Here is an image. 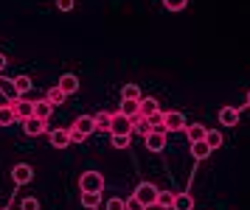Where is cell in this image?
<instances>
[{"label": "cell", "mask_w": 250, "mask_h": 210, "mask_svg": "<svg viewBox=\"0 0 250 210\" xmlns=\"http://www.w3.org/2000/svg\"><path fill=\"white\" fill-rule=\"evenodd\" d=\"M158 193H160V191L155 188V182H141L132 196H135L144 208H158Z\"/></svg>", "instance_id": "6da1fadb"}, {"label": "cell", "mask_w": 250, "mask_h": 210, "mask_svg": "<svg viewBox=\"0 0 250 210\" xmlns=\"http://www.w3.org/2000/svg\"><path fill=\"white\" fill-rule=\"evenodd\" d=\"M79 191L82 193H102L104 191V177L99 171H84L79 177Z\"/></svg>", "instance_id": "7a4b0ae2"}, {"label": "cell", "mask_w": 250, "mask_h": 210, "mask_svg": "<svg viewBox=\"0 0 250 210\" xmlns=\"http://www.w3.org/2000/svg\"><path fill=\"white\" fill-rule=\"evenodd\" d=\"M160 129L163 132H186V118H183V112L171 110V112H163V118H160Z\"/></svg>", "instance_id": "3957f363"}, {"label": "cell", "mask_w": 250, "mask_h": 210, "mask_svg": "<svg viewBox=\"0 0 250 210\" xmlns=\"http://www.w3.org/2000/svg\"><path fill=\"white\" fill-rule=\"evenodd\" d=\"M9 107H12L14 118H17V121H20V123H23V121H28V118H34V101L17 98V101H12Z\"/></svg>", "instance_id": "277c9868"}, {"label": "cell", "mask_w": 250, "mask_h": 210, "mask_svg": "<svg viewBox=\"0 0 250 210\" xmlns=\"http://www.w3.org/2000/svg\"><path fill=\"white\" fill-rule=\"evenodd\" d=\"M110 134H132V118H126V115H121V112H113Z\"/></svg>", "instance_id": "5b68a950"}, {"label": "cell", "mask_w": 250, "mask_h": 210, "mask_svg": "<svg viewBox=\"0 0 250 210\" xmlns=\"http://www.w3.org/2000/svg\"><path fill=\"white\" fill-rule=\"evenodd\" d=\"M144 143H146L149 152H155V154H158V152H163V149H166V132L158 126V129H152V132L144 137Z\"/></svg>", "instance_id": "8992f818"}, {"label": "cell", "mask_w": 250, "mask_h": 210, "mask_svg": "<svg viewBox=\"0 0 250 210\" xmlns=\"http://www.w3.org/2000/svg\"><path fill=\"white\" fill-rule=\"evenodd\" d=\"M12 179H14V185H28L34 179V168L28 166V163H17L12 168Z\"/></svg>", "instance_id": "52a82bcc"}, {"label": "cell", "mask_w": 250, "mask_h": 210, "mask_svg": "<svg viewBox=\"0 0 250 210\" xmlns=\"http://www.w3.org/2000/svg\"><path fill=\"white\" fill-rule=\"evenodd\" d=\"M57 87L65 93V95H73L76 90H79V76H73V73H62L57 81Z\"/></svg>", "instance_id": "ba28073f"}, {"label": "cell", "mask_w": 250, "mask_h": 210, "mask_svg": "<svg viewBox=\"0 0 250 210\" xmlns=\"http://www.w3.org/2000/svg\"><path fill=\"white\" fill-rule=\"evenodd\" d=\"M138 115H141V118H155V115H160L158 98H141V104H138Z\"/></svg>", "instance_id": "9c48e42d"}, {"label": "cell", "mask_w": 250, "mask_h": 210, "mask_svg": "<svg viewBox=\"0 0 250 210\" xmlns=\"http://www.w3.org/2000/svg\"><path fill=\"white\" fill-rule=\"evenodd\" d=\"M219 123H222L225 129H233L239 123V107H222V110H219Z\"/></svg>", "instance_id": "30bf717a"}, {"label": "cell", "mask_w": 250, "mask_h": 210, "mask_svg": "<svg viewBox=\"0 0 250 210\" xmlns=\"http://www.w3.org/2000/svg\"><path fill=\"white\" fill-rule=\"evenodd\" d=\"M23 129L28 137H37V134L48 132V121H40V118H28V121H23Z\"/></svg>", "instance_id": "8fae6325"}, {"label": "cell", "mask_w": 250, "mask_h": 210, "mask_svg": "<svg viewBox=\"0 0 250 210\" xmlns=\"http://www.w3.org/2000/svg\"><path fill=\"white\" fill-rule=\"evenodd\" d=\"M48 140H51L54 149H68L70 146V134H68V129H51Z\"/></svg>", "instance_id": "7c38bea8"}, {"label": "cell", "mask_w": 250, "mask_h": 210, "mask_svg": "<svg viewBox=\"0 0 250 210\" xmlns=\"http://www.w3.org/2000/svg\"><path fill=\"white\" fill-rule=\"evenodd\" d=\"M110 121H113V112H107V110L96 112V115H93V123H96V132H107V134H110Z\"/></svg>", "instance_id": "4fadbf2b"}, {"label": "cell", "mask_w": 250, "mask_h": 210, "mask_svg": "<svg viewBox=\"0 0 250 210\" xmlns=\"http://www.w3.org/2000/svg\"><path fill=\"white\" fill-rule=\"evenodd\" d=\"M0 93L9 98V104L20 98V93H17V87H14V78H6V76H0Z\"/></svg>", "instance_id": "5bb4252c"}, {"label": "cell", "mask_w": 250, "mask_h": 210, "mask_svg": "<svg viewBox=\"0 0 250 210\" xmlns=\"http://www.w3.org/2000/svg\"><path fill=\"white\" fill-rule=\"evenodd\" d=\"M141 84H124L121 87V101H135V104H141Z\"/></svg>", "instance_id": "9a60e30c"}, {"label": "cell", "mask_w": 250, "mask_h": 210, "mask_svg": "<svg viewBox=\"0 0 250 210\" xmlns=\"http://www.w3.org/2000/svg\"><path fill=\"white\" fill-rule=\"evenodd\" d=\"M73 129H79L82 134H90V132H96V123H93V115H79V118L73 121Z\"/></svg>", "instance_id": "2e32d148"}, {"label": "cell", "mask_w": 250, "mask_h": 210, "mask_svg": "<svg viewBox=\"0 0 250 210\" xmlns=\"http://www.w3.org/2000/svg\"><path fill=\"white\" fill-rule=\"evenodd\" d=\"M205 129L203 123H191V126H186V137L191 140V143H200V140H205Z\"/></svg>", "instance_id": "e0dca14e"}, {"label": "cell", "mask_w": 250, "mask_h": 210, "mask_svg": "<svg viewBox=\"0 0 250 210\" xmlns=\"http://www.w3.org/2000/svg\"><path fill=\"white\" fill-rule=\"evenodd\" d=\"M205 143H208V149H211V152H216L219 146L225 143V137H222V129H208V132H205Z\"/></svg>", "instance_id": "ac0fdd59"}, {"label": "cell", "mask_w": 250, "mask_h": 210, "mask_svg": "<svg viewBox=\"0 0 250 210\" xmlns=\"http://www.w3.org/2000/svg\"><path fill=\"white\" fill-rule=\"evenodd\" d=\"M152 129H155V126L149 123V118H141V115H138V118H132V132H138L141 137H146Z\"/></svg>", "instance_id": "d6986e66"}, {"label": "cell", "mask_w": 250, "mask_h": 210, "mask_svg": "<svg viewBox=\"0 0 250 210\" xmlns=\"http://www.w3.org/2000/svg\"><path fill=\"white\" fill-rule=\"evenodd\" d=\"M51 112H54V104H48V101H37L34 104V118H40V121H48Z\"/></svg>", "instance_id": "ffe728a7"}, {"label": "cell", "mask_w": 250, "mask_h": 210, "mask_svg": "<svg viewBox=\"0 0 250 210\" xmlns=\"http://www.w3.org/2000/svg\"><path fill=\"white\" fill-rule=\"evenodd\" d=\"M171 210H194V196L191 193H177V196H174V208Z\"/></svg>", "instance_id": "44dd1931"}, {"label": "cell", "mask_w": 250, "mask_h": 210, "mask_svg": "<svg viewBox=\"0 0 250 210\" xmlns=\"http://www.w3.org/2000/svg\"><path fill=\"white\" fill-rule=\"evenodd\" d=\"M191 157H194V160H208V157H211V149H208V143H205V140H200V143H191Z\"/></svg>", "instance_id": "7402d4cb"}, {"label": "cell", "mask_w": 250, "mask_h": 210, "mask_svg": "<svg viewBox=\"0 0 250 210\" xmlns=\"http://www.w3.org/2000/svg\"><path fill=\"white\" fill-rule=\"evenodd\" d=\"M65 98H68V95H65V93H62V90L57 87V84H54V87H51V90L45 93V101H48V104H54V107L65 104Z\"/></svg>", "instance_id": "603a6c76"}, {"label": "cell", "mask_w": 250, "mask_h": 210, "mask_svg": "<svg viewBox=\"0 0 250 210\" xmlns=\"http://www.w3.org/2000/svg\"><path fill=\"white\" fill-rule=\"evenodd\" d=\"M14 87H17V93H20V98H23L25 93L34 87V84H31V76H25V73H23V76H17V78H14Z\"/></svg>", "instance_id": "cb8c5ba5"}, {"label": "cell", "mask_w": 250, "mask_h": 210, "mask_svg": "<svg viewBox=\"0 0 250 210\" xmlns=\"http://www.w3.org/2000/svg\"><path fill=\"white\" fill-rule=\"evenodd\" d=\"M82 205L87 210H96L102 205V193H82Z\"/></svg>", "instance_id": "d4e9b609"}, {"label": "cell", "mask_w": 250, "mask_h": 210, "mask_svg": "<svg viewBox=\"0 0 250 210\" xmlns=\"http://www.w3.org/2000/svg\"><path fill=\"white\" fill-rule=\"evenodd\" d=\"M174 196H177V193H171V191H160L158 193V208H174Z\"/></svg>", "instance_id": "484cf974"}, {"label": "cell", "mask_w": 250, "mask_h": 210, "mask_svg": "<svg viewBox=\"0 0 250 210\" xmlns=\"http://www.w3.org/2000/svg\"><path fill=\"white\" fill-rule=\"evenodd\" d=\"M14 121H17V118H14L12 107H9V104H6V107H0V126H3V129H6V126H12Z\"/></svg>", "instance_id": "4316f807"}, {"label": "cell", "mask_w": 250, "mask_h": 210, "mask_svg": "<svg viewBox=\"0 0 250 210\" xmlns=\"http://www.w3.org/2000/svg\"><path fill=\"white\" fill-rule=\"evenodd\" d=\"M110 143H113L115 149H129L132 137H129V134H110Z\"/></svg>", "instance_id": "83f0119b"}, {"label": "cell", "mask_w": 250, "mask_h": 210, "mask_svg": "<svg viewBox=\"0 0 250 210\" xmlns=\"http://www.w3.org/2000/svg\"><path fill=\"white\" fill-rule=\"evenodd\" d=\"M121 115H126V118H138V104L135 101H121Z\"/></svg>", "instance_id": "f1b7e54d"}, {"label": "cell", "mask_w": 250, "mask_h": 210, "mask_svg": "<svg viewBox=\"0 0 250 210\" xmlns=\"http://www.w3.org/2000/svg\"><path fill=\"white\" fill-rule=\"evenodd\" d=\"M163 6L169 11H183L186 6H188V0H163Z\"/></svg>", "instance_id": "f546056e"}, {"label": "cell", "mask_w": 250, "mask_h": 210, "mask_svg": "<svg viewBox=\"0 0 250 210\" xmlns=\"http://www.w3.org/2000/svg\"><path fill=\"white\" fill-rule=\"evenodd\" d=\"M20 210H40V199H34V196H25V199L20 202Z\"/></svg>", "instance_id": "4dcf8cb0"}, {"label": "cell", "mask_w": 250, "mask_h": 210, "mask_svg": "<svg viewBox=\"0 0 250 210\" xmlns=\"http://www.w3.org/2000/svg\"><path fill=\"white\" fill-rule=\"evenodd\" d=\"M107 210H126V202L118 199V196H110V202H107Z\"/></svg>", "instance_id": "1f68e13d"}, {"label": "cell", "mask_w": 250, "mask_h": 210, "mask_svg": "<svg viewBox=\"0 0 250 210\" xmlns=\"http://www.w3.org/2000/svg\"><path fill=\"white\" fill-rule=\"evenodd\" d=\"M68 134H70V143H84V140H87V134H82L79 129H73V126L68 129Z\"/></svg>", "instance_id": "d6a6232c"}, {"label": "cell", "mask_w": 250, "mask_h": 210, "mask_svg": "<svg viewBox=\"0 0 250 210\" xmlns=\"http://www.w3.org/2000/svg\"><path fill=\"white\" fill-rule=\"evenodd\" d=\"M73 6H76V0H57L59 11H73Z\"/></svg>", "instance_id": "836d02e7"}, {"label": "cell", "mask_w": 250, "mask_h": 210, "mask_svg": "<svg viewBox=\"0 0 250 210\" xmlns=\"http://www.w3.org/2000/svg\"><path fill=\"white\" fill-rule=\"evenodd\" d=\"M126 210H146V208H144V205H141L135 196H129V199H126Z\"/></svg>", "instance_id": "e575fe53"}, {"label": "cell", "mask_w": 250, "mask_h": 210, "mask_svg": "<svg viewBox=\"0 0 250 210\" xmlns=\"http://www.w3.org/2000/svg\"><path fill=\"white\" fill-rule=\"evenodd\" d=\"M6 65H9V59H6V54H0V76H3V70H6Z\"/></svg>", "instance_id": "d590c367"}, {"label": "cell", "mask_w": 250, "mask_h": 210, "mask_svg": "<svg viewBox=\"0 0 250 210\" xmlns=\"http://www.w3.org/2000/svg\"><path fill=\"white\" fill-rule=\"evenodd\" d=\"M245 104H248V107H250V90H248V98H245Z\"/></svg>", "instance_id": "8d00e7d4"}, {"label": "cell", "mask_w": 250, "mask_h": 210, "mask_svg": "<svg viewBox=\"0 0 250 210\" xmlns=\"http://www.w3.org/2000/svg\"><path fill=\"white\" fill-rule=\"evenodd\" d=\"M3 210H9V208H3Z\"/></svg>", "instance_id": "74e56055"}]
</instances>
